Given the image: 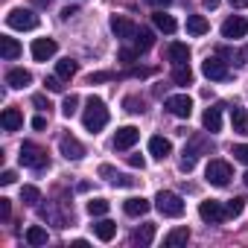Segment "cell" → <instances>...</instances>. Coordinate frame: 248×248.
Wrapping results in <instances>:
<instances>
[{"instance_id": "obj_1", "label": "cell", "mask_w": 248, "mask_h": 248, "mask_svg": "<svg viewBox=\"0 0 248 248\" xmlns=\"http://www.w3.org/2000/svg\"><path fill=\"white\" fill-rule=\"evenodd\" d=\"M82 126H85L91 135H96V132H102V129L108 126V108H105V102H102L99 96H91V99L85 102Z\"/></svg>"}, {"instance_id": "obj_2", "label": "cell", "mask_w": 248, "mask_h": 248, "mask_svg": "<svg viewBox=\"0 0 248 248\" xmlns=\"http://www.w3.org/2000/svg\"><path fill=\"white\" fill-rule=\"evenodd\" d=\"M155 207L161 210V216H170V219H178L184 213V199L172 190H161L158 199H155Z\"/></svg>"}, {"instance_id": "obj_3", "label": "cell", "mask_w": 248, "mask_h": 248, "mask_svg": "<svg viewBox=\"0 0 248 248\" xmlns=\"http://www.w3.org/2000/svg\"><path fill=\"white\" fill-rule=\"evenodd\" d=\"M18 158H21L24 167H32V170H41V167L47 164V152H44L38 143H30V140L21 143V155H18Z\"/></svg>"}, {"instance_id": "obj_4", "label": "cell", "mask_w": 248, "mask_h": 248, "mask_svg": "<svg viewBox=\"0 0 248 248\" xmlns=\"http://www.w3.org/2000/svg\"><path fill=\"white\" fill-rule=\"evenodd\" d=\"M6 24H9L12 30L27 32V30H35V27H38V15L30 12V9H12V12L6 15Z\"/></svg>"}, {"instance_id": "obj_5", "label": "cell", "mask_w": 248, "mask_h": 248, "mask_svg": "<svg viewBox=\"0 0 248 248\" xmlns=\"http://www.w3.org/2000/svg\"><path fill=\"white\" fill-rule=\"evenodd\" d=\"M204 175H207V181H210L213 187H225V184L233 178V170H231L228 161H210Z\"/></svg>"}, {"instance_id": "obj_6", "label": "cell", "mask_w": 248, "mask_h": 248, "mask_svg": "<svg viewBox=\"0 0 248 248\" xmlns=\"http://www.w3.org/2000/svg\"><path fill=\"white\" fill-rule=\"evenodd\" d=\"M202 73L207 76V79H213V82H225L231 73H228V64L219 59V56H207L204 62H202Z\"/></svg>"}, {"instance_id": "obj_7", "label": "cell", "mask_w": 248, "mask_h": 248, "mask_svg": "<svg viewBox=\"0 0 248 248\" xmlns=\"http://www.w3.org/2000/svg\"><path fill=\"white\" fill-rule=\"evenodd\" d=\"M167 111H170L172 117H178V120H187V117L193 114V99H190L187 93H175V96L167 99Z\"/></svg>"}, {"instance_id": "obj_8", "label": "cell", "mask_w": 248, "mask_h": 248, "mask_svg": "<svg viewBox=\"0 0 248 248\" xmlns=\"http://www.w3.org/2000/svg\"><path fill=\"white\" fill-rule=\"evenodd\" d=\"M199 216H202L204 222H210V225H216V222L228 219V213H225L222 202H216V199H207V202H202V204H199Z\"/></svg>"}, {"instance_id": "obj_9", "label": "cell", "mask_w": 248, "mask_h": 248, "mask_svg": "<svg viewBox=\"0 0 248 248\" xmlns=\"http://www.w3.org/2000/svg\"><path fill=\"white\" fill-rule=\"evenodd\" d=\"M138 140H140V132H138L135 126H123V129H117V135H114V149H132Z\"/></svg>"}, {"instance_id": "obj_10", "label": "cell", "mask_w": 248, "mask_h": 248, "mask_svg": "<svg viewBox=\"0 0 248 248\" xmlns=\"http://www.w3.org/2000/svg\"><path fill=\"white\" fill-rule=\"evenodd\" d=\"M56 50H59V44H56L53 38H35V41H32V59H35V62H47V59H53Z\"/></svg>"}, {"instance_id": "obj_11", "label": "cell", "mask_w": 248, "mask_h": 248, "mask_svg": "<svg viewBox=\"0 0 248 248\" xmlns=\"http://www.w3.org/2000/svg\"><path fill=\"white\" fill-rule=\"evenodd\" d=\"M111 32H114L117 38H123V41H129V38H135L138 27H135L129 18H123V15H114V18H111Z\"/></svg>"}, {"instance_id": "obj_12", "label": "cell", "mask_w": 248, "mask_h": 248, "mask_svg": "<svg viewBox=\"0 0 248 248\" xmlns=\"http://www.w3.org/2000/svg\"><path fill=\"white\" fill-rule=\"evenodd\" d=\"M245 32H248V21H245V18H236V15H233V18H228V21L222 24V38H231V41H233V38H242Z\"/></svg>"}, {"instance_id": "obj_13", "label": "cell", "mask_w": 248, "mask_h": 248, "mask_svg": "<svg viewBox=\"0 0 248 248\" xmlns=\"http://www.w3.org/2000/svg\"><path fill=\"white\" fill-rule=\"evenodd\" d=\"M59 149H62V155H64L67 161H79V158H85V146H82L76 138H70V135H64V138L59 140Z\"/></svg>"}, {"instance_id": "obj_14", "label": "cell", "mask_w": 248, "mask_h": 248, "mask_svg": "<svg viewBox=\"0 0 248 248\" xmlns=\"http://www.w3.org/2000/svg\"><path fill=\"white\" fill-rule=\"evenodd\" d=\"M167 59H170L172 64H187V62H190V47L181 44V41H172V44L167 47Z\"/></svg>"}, {"instance_id": "obj_15", "label": "cell", "mask_w": 248, "mask_h": 248, "mask_svg": "<svg viewBox=\"0 0 248 248\" xmlns=\"http://www.w3.org/2000/svg\"><path fill=\"white\" fill-rule=\"evenodd\" d=\"M30 82H32V73H30V70H24V67H15V70H9V73H6V85H9V88H15V91L27 88Z\"/></svg>"}, {"instance_id": "obj_16", "label": "cell", "mask_w": 248, "mask_h": 248, "mask_svg": "<svg viewBox=\"0 0 248 248\" xmlns=\"http://www.w3.org/2000/svg\"><path fill=\"white\" fill-rule=\"evenodd\" d=\"M170 152H172V143H170L167 138L155 135V138L149 140V155H155L158 161H167V158H170Z\"/></svg>"}, {"instance_id": "obj_17", "label": "cell", "mask_w": 248, "mask_h": 248, "mask_svg": "<svg viewBox=\"0 0 248 248\" xmlns=\"http://www.w3.org/2000/svg\"><path fill=\"white\" fill-rule=\"evenodd\" d=\"M149 207H152V204H149L143 196H132V199H126V204H123V210H126L129 216H146Z\"/></svg>"}, {"instance_id": "obj_18", "label": "cell", "mask_w": 248, "mask_h": 248, "mask_svg": "<svg viewBox=\"0 0 248 248\" xmlns=\"http://www.w3.org/2000/svg\"><path fill=\"white\" fill-rule=\"evenodd\" d=\"M93 233H96L99 242H111L114 233H117V222H111V219H99V222H93Z\"/></svg>"}, {"instance_id": "obj_19", "label": "cell", "mask_w": 248, "mask_h": 248, "mask_svg": "<svg viewBox=\"0 0 248 248\" xmlns=\"http://www.w3.org/2000/svg\"><path fill=\"white\" fill-rule=\"evenodd\" d=\"M0 123H3V129H6V132H18V129L24 126V114H21L18 108H6L3 117H0Z\"/></svg>"}, {"instance_id": "obj_20", "label": "cell", "mask_w": 248, "mask_h": 248, "mask_svg": "<svg viewBox=\"0 0 248 248\" xmlns=\"http://www.w3.org/2000/svg\"><path fill=\"white\" fill-rule=\"evenodd\" d=\"M231 126H233V132L248 135V114H245L242 105H233V108H231Z\"/></svg>"}, {"instance_id": "obj_21", "label": "cell", "mask_w": 248, "mask_h": 248, "mask_svg": "<svg viewBox=\"0 0 248 248\" xmlns=\"http://www.w3.org/2000/svg\"><path fill=\"white\" fill-rule=\"evenodd\" d=\"M152 24H155V27H158L161 32H167V35H172V32L178 30V24H175V18H172V15H167L164 9H158V12L152 15Z\"/></svg>"}, {"instance_id": "obj_22", "label": "cell", "mask_w": 248, "mask_h": 248, "mask_svg": "<svg viewBox=\"0 0 248 248\" xmlns=\"http://www.w3.org/2000/svg\"><path fill=\"white\" fill-rule=\"evenodd\" d=\"M202 126L213 135V132H219L222 129V111L219 108H207L204 114H202Z\"/></svg>"}, {"instance_id": "obj_23", "label": "cell", "mask_w": 248, "mask_h": 248, "mask_svg": "<svg viewBox=\"0 0 248 248\" xmlns=\"http://www.w3.org/2000/svg\"><path fill=\"white\" fill-rule=\"evenodd\" d=\"M152 239H155V225H140V228L132 233V242H135V245H140V248L152 245Z\"/></svg>"}, {"instance_id": "obj_24", "label": "cell", "mask_w": 248, "mask_h": 248, "mask_svg": "<svg viewBox=\"0 0 248 248\" xmlns=\"http://www.w3.org/2000/svg\"><path fill=\"white\" fill-rule=\"evenodd\" d=\"M187 239H190V228L184 225V228H172V231L164 236V245H167V248H175V245H184Z\"/></svg>"}, {"instance_id": "obj_25", "label": "cell", "mask_w": 248, "mask_h": 248, "mask_svg": "<svg viewBox=\"0 0 248 248\" xmlns=\"http://www.w3.org/2000/svg\"><path fill=\"white\" fill-rule=\"evenodd\" d=\"M0 53H3V59H6V62H12V59H18V56H21V44H18L15 38L3 35V38H0Z\"/></svg>"}, {"instance_id": "obj_26", "label": "cell", "mask_w": 248, "mask_h": 248, "mask_svg": "<svg viewBox=\"0 0 248 248\" xmlns=\"http://www.w3.org/2000/svg\"><path fill=\"white\" fill-rule=\"evenodd\" d=\"M207 30H210V24H207L204 15H190V18H187V32H190V35H204Z\"/></svg>"}, {"instance_id": "obj_27", "label": "cell", "mask_w": 248, "mask_h": 248, "mask_svg": "<svg viewBox=\"0 0 248 248\" xmlns=\"http://www.w3.org/2000/svg\"><path fill=\"white\" fill-rule=\"evenodd\" d=\"M132 41H135V50H140V53H146V50H149V47L155 44V35H152V30H138Z\"/></svg>"}, {"instance_id": "obj_28", "label": "cell", "mask_w": 248, "mask_h": 248, "mask_svg": "<svg viewBox=\"0 0 248 248\" xmlns=\"http://www.w3.org/2000/svg\"><path fill=\"white\" fill-rule=\"evenodd\" d=\"M172 82H175V85H193V70H190V64H175Z\"/></svg>"}, {"instance_id": "obj_29", "label": "cell", "mask_w": 248, "mask_h": 248, "mask_svg": "<svg viewBox=\"0 0 248 248\" xmlns=\"http://www.w3.org/2000/svg\"><path fill=\"white\" fill-rule=\"evenodd\" d=\"M27 242H30V245H47V231H44L41 225L27 228Z\"/></svg>"}, {"instance_id": "obj_30", "label": "cell", "mask_w": 248, "mask_h": 248, "mask_svg": "<svg viewBox=\"0 0 248 248\" xmlns=\"http://www.w3.org/2000/svg\"><path fill=\"white\" fill-rule=\"evenodd\" d=\"M56 73H59L62 79H73V76H76V62H73V59H62V62L56 64Z\"/></svg>"}, {"instance_id": "obj_31", "label": "cell", "mask_w": 248, "mask_h": 248, "mask_svg": "<svg viewBox=\"0 0 248 248\" xmlns=\"http://www.w3.org/2000/svg\"><path fill=\"white\" fill-rule=\"evenodd\" d=\"M21 202L24 204H38L41 202V193H38V187H32V184H27V187H21Z\"/></svg>"}, {"instance_id": "obj_32", "label": "cell", "mask_w": 248, "mask_h": 248, "mask_svg": "<svg viewBox=\"0 0 248 248\" xmlns=\"http://www.w3.org/2000/svg\"><path fill=\"white\" fill-rule=\"evenodd\" d=\"M108 207H111V204H108L105 199H91V202H88V213H91V216H105Z\"/></svg>"}, {"instance_id": "obj_33", "label": "cell", "mask_w": 248, "mask_h": 248, "mask_svg": "<svg viewBox=\"0 0 248 248\" xmlns=\"http://www.w3.org/2000/svg\"><path fill=\"white\" fill-rule=\"evenodd\" d=\"M242 210H245V199H242V196H236V199H231V202L225 204V213H228L231 219H233V216H239Z\"/></svg>"}, {"instance_id": "obj_34", "label": "cell", "mask_w": 248, "mask_h": 248, "mask_svg": "<svg viewBox=\"0 0 248 248\" xmlns=\"http://www.w3.org/2000/svg\"><path fill=\"white\" fill-rule=\"evenodd\" d=\"M76 108H79V96H76V93L64 96V102H62V114H64V117H73Z\"/></svg>"}, {"instance_id": "obj_35", "label": "cell", "mask_w": 248, "mask_h": 248, "mask_svg": "<svg viewBox=\"0 0 248 248\" xmlns=\"http://www.w3.org/2000/svg\"><path fill=\"white\" fill-rule=\"evenodd\" d=\"M196 158H199V155H196L193 149H190V152L184 149V158H181V172H190V170L196 167Z\"/></svg>"}, {"instance_id": "obj_36", "label": "cell", "mask_w": 248, "mask_h": 248, "mask_svg": "<svg viewBox=\"0 0 248 248\" xmlns=\"http://www.w3.org/2000/svg\"><path fill=\"white\" fill-rule=\"evenodd\" d=\"M231 155H233V161H239V164H248V143H239V146H233V149H231Z\"/></svg>"}, {"instance_id": "obj_37", "label": "cell", "mask_w": 248, "mask_h": 248, "mask_svg": "<svg viewBox=\"0 0 248 248\" xmlns=\"http://www.w3.org/2000/svg\"><path fill=\"white\" fill-rule=\"evenodd\" d=\"M44 85H47V91L59 93L62 91V76H50V79H44Z\"/></svg>"}, {"instance_id": "obj_38", "label": "cell", "mask_w": 248, "mask_h": 248, "mask_svg": "<svg viewBox=\"0 0 248 248\" xmlns=\"http://www.w3.org/2000/svg\"><path fill=\"white\" fill-rule=\"evenodd\" d=\"M138 56H140V50H129V47H126V50H120V62H129V64H132Z\"/></svg>"}, {"instance_id": "obj_39", "label": "cell", "mask_w": 248, "mask_h": 248, "mask_svg": "<svg viewBox=\"0 0 248 248\" xmlns=\"http://www.w3.org/2000/svg\"><path fill=\"white\" fill-rule=\"evenodd\" d=\"M108 79H114V73H91L88 76L91 85H99V82H108Z\"/></svg>"}, {"instance_id": "obj_40", "label": "cell", "mask_w": 248, "mask_h": 248, "mask_svg": "<svg viewBox=\"0 0 248 248\" xmlns=\"http://www.w3.org/2000/svg\"><path fill=\"white\" fill-rule=\"evenodd\" d=\"M126 105H129V111H132V114H143V111H146V108H143V102H138V99H132V96L126 99Z\"/></svg>"}, {"instance_id": "obj_41", "label": "cell", "mask_w": 248, "mask_h": 248, "mask_svg": "<svg viewBox=\"0 0 248 248\" xmlns=\"http://www.w3.org/2000/svg\"><path fill=\"white\" fill-rule=\"evenodd\" d=\"M111 184H114V187H132V178H129V175H114Z\"/></svg>"}, {"instance_id": "obj_42", "label": "cell", "mask_w": 248, "mask_h": 248, "mask_svg": "<svg viewBox=\"0 0 248 248\" xmlns=\"http://www.w3.org/2000/svg\"><path fill=\"white\" fill-rule=\"evenodd\" d=\"M12 207H9V199H0V219H9Z\"/></svg>"}, {"instance_id": "obj_43", "label": "cell", "mask_w": 248, "mask_h": 248, "mask_svg": "<svg viewBox=\"0 0 248 248\" xmlns=\"http://www.w3.org/2000/svg\"><path fill=\"white\" fill-rule=\"evenodd\" d=\"M15 178H18V175H15L12 170H6L3 175H0V184H6V187H9V184H15Z\"/></svg>"}, {"instance_id": "obj_44", "label": "cell", "mask_w": 248, "mask_h": 248, "mask_svg": "<svg viewBox=\"0 0 248 248\" xmlns=\"http://www.w3.org/2000/svg\"><path fill=\"white\" fill-rule=\"evenodd\" d=\"M143 164H146V161H143L140 155H129V167H140V170H143Z\"/></svg>"}, {"instance_id": "obj_45", "label": "cell", "mask_w": 248, "mask_h": 248, "mask_svg": "<svg viewBox=\"0 0 248 248\" xmlns=\"http://www.w3.org/2000/svg\"><path fill=\"white\" fill-rule=\"evenodd\" d=\"M32 129H38V132L47 129V117H35V120H32Z\"/></svg>"}, {"instance_id": "obj_46", "label": "cell", "mask_w": 248, "mask_h": 248, "mask_svg": "<svg viewBox=\"0 0 248 248\" xmlns=\"http://www.w3.org/2000/svg\"><path fill=\"white\" fill-rule=\"evenodd\" d=\"M146 3H149V6H155V9H164V6H170V3H172V0H146Z\"/></svg>"}, {"instance_id": "obj_47", "label": "cell", "mask_w": 248, "mask_h": 248, "mask_svg": "<svg viewBox=\"0 0 248 248\" xmlns=\"http://www.w3.org/2000/svg\"><path fill=\"white\" fill-rule=\"evenodd\" d=\"M73 15H79V12H76V6H67V9H64V12H62V18H64V21H70V18H73Z\"/></svg>"}, {"instance_id": "obj_48", "label": "cell", "mask_w": 248, "mask_h": 248, "mask_svg": "<svg viewBox=\"0 0 248 248\" xmlns=\"http://www.w3.org/2000/svg\"><path fill=\"white\" fill-rule=\"evenodd\" d=\"M32 102H35V105H38V108H50V102H47V99H44V96H41V93H38V96H32Z\"/></svg>"}, {"instance_id": "obj_49", "label": "cell", "mask_w": 248, "mask_h": 248, "mask_svg": "<svg viewBox=\"0 0 248 248\" xmlns=\"http://www.w3.org/2000/svg\"><path fill=\"white\" fill-rule=\"evenodd\" d=\"M231 6H236V9H245V6H248V0H231Z\"/></svg>"}, {"instance_id": "obj_50", "label": "cell", "mask_w": 248, "mask_h": 248, "mask_svg": "<svg viewBox=\"0 0 248 248\" xmlns=\"http://www.w3.org/2000/svg\"><path fill=\"white\" fill-rule=\"evenodd\" d=\"M219 6V0H204V9H216Z\"/></svg>"}, {"instance_id": "obj_51", "label": "cell", "mask_w": 248, "mask_h": 248, "mask_svg": "<svg viewBox=\"0 0 248 248\" xmlns=\"http://www.w3.org/2000/svg\"><path fill=\"white\" fill-rule=\"evenodd\" d=\"M35 3H38V6H50V3H53V0H35Z\"/></svg>"}, {"instance_id": "obj_52", "label": "cell", "mask_w": 248, "mask_h": 248, "mask_svg": "<svg viewBox=\"0 0 248 248\" xmlns=\"http://www.w3.org/2000/svg\"><path fill=\"white\" fill-rule=\"evenodd\" d=\"M242 178H245V187H248V172H245V175H242Z\"/></svg>"}]
</instances>
